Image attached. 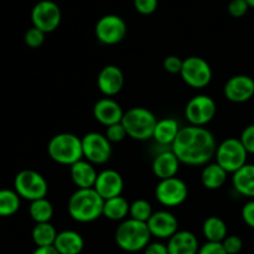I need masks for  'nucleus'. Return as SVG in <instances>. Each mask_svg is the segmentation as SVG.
Wrapping results in <instances>:
<instances>
[{"label":"nucleus","mask_w":254,"mask_h":254,"mask_svg":"<svg viewBox=\"0 0 254 254\" xmlns=\"http://www.w3.org/2000/svg\"><path fill=\"white\" fill-rule=\"evenodd\" d=\"M21 197L15 190L0 189V217H10L19 211Z\"/></svg>","instance_id":"c85d7f7f"},{"label":"nucleus","mask_w":254,"mask_h":254,"mask_svg":"<svg viewBox=\"0 0 254 254\" xmlns=\"http://www.w3.org/2000/svg\"><path fill=\"white\" fill-rule=\"evenodd\" d=\"M62 14L59 5L52 0H40L31 11L32 26L37 27L45 34L55 31L61 24Z\"/></svg>","instance_id":"f8f14e48"},{"label":"nucleus","mask_w":254,"mask_h":254,"mask_svg":"<svg viewBox=\"0 0 254 254\" xmlns=\"http://www.w3.org/2000/svg\"><path fill=\"white\" fill-rule=\"evenodd\" d=\"M29 213L32 221H35L36 223L50 222L51 218L54 217V206L46 197L40 198V200H35L30 203Z\"/></svg>","instance_id":"c756f323"},{"label":"nucleus","mask_w":254,"mask_h":254,"mask_svg":"<svg viewBox=\"0 0 254 254\" xmlns=\"http://www.w3.org/2000/svg\"><path fill=\"white\" fill-rule=\"evenodd\" d=\"M143 252L144 254H169L168 246L161 242H150Z\"/></svg>","instance_id":"a19ab883"},{"label":"nucleus","mask_w":254,"mask_h":254,"mask_svg":"<svg viewBox=\"0 0 254 254\" xmlns=\"http://www.w3.org/2000/svg\"><path fill=\"white\" fill-rule=\"evenodd\" d=\"M127 24L121 16L116 14H108L102 16L97 21L94 34L97 40L103 45H117L126 37Z\"/></svg>","instance_id":"ddd939ff"},{"label":"nucleus","mask_w":254,"mask_h":254,"mask_svg":"<svg viewBox=\"0 0 254 254\" xmlns=\"http://www.w3.org/2000/svg\"><path fill=\"white\" fill-rule=\"evenodd\" d=\"M241 143L243 144L248 154L254 155V123L246 127L241 133Z\"/></svg>","instance_id":"e433bc0d"},{"label":"nucleus","mask_w":254,"mask_h":254,"mask_svg":"<svg viewBox=\"0 0 254 254\" xmlns=\"http://www.w3.org/2000/svg\"><path fill=\"white\" fill-rule=\"evenodd\" d=\"M180 124L174 118L159 119L154 129L153 139L160 145H173L180 131Z\"/></svg>","instance_id":"b1692460"},{"label":"nucleus","mask_w":254,"mask_h":254,"mask_svg":"<svg viewBox=\"0 0 254 254\" xmlns=\"http://www.w3.org/2000/svg\"><path fill=\"white\" fill-rule=\"evenodd\" d=\"M189 196V188L184 180L170 178L159 180L155 188V197L160 205L165 207H178L183 205Z\"/></svg>","instance_id":"9d476101"},{"label":"nucleus","mask_w":254,"mask_h":254,"mask_svg":"<svg viewBox=\"0 0 254 254\" xmlns=\"http://www.w3.org/2000/svg\"><path fill=\"white\" fill-rule=\"evenodd\" d=\"M151 237L158 240H170L179 231V221L169 211H158L146 222Z\"/></svg>","instance_id":"2eb2a0df"},{"label":"nucleus","mask_w":254,"mask_h":254,"mask_svg":"<svg viewBox=\"0 0 254 254\" xmlns=\"http://www.w3.org/2000/svg\"><path fill=\"white\" fill-rule=\"evenodd\" d=\"M97 86L106 97L112 98L117 96L124 86L123 71L116 64H108L103 67L97 77Z\"/></svg>","instance_id":"f3484780"},{"label":"nucleus","mask_w":254,"mask_h":254,"mask_svg":"<svg viewBox=\"0 0 254 254\" xmlns=\"http://www.w3.org/2000/svg\"><path fill=\"white\" fill-rule=\"evenodd\" d=\"M130 211V203L123 196L104 200L103 216L111 221H124Z\"/></svg>","instance_id":"a878e982"},{"label":"nucleus","mask_w":254,"mask_h":254,"mask_svg":"<svg viewBox=\"0 0 254 254\" xmlns=\"http://www.w3.org/2000/svg\"><path fill=\"white\" fill-rule=\"evenodd\" d=\"M227 10L231 16L238 19V17H242L247 14V11L250 10V5L247 4L246 0H231Z\"/></svg>","instance_id":"f704fd0d"},{"label":"nucleus","mask_w":254,"mask_h":254,"mask_svg":"<svg viewBox=\"0 0 254 254\" xmlns=\"http://www.w3.org/2000/svg\"><path fill=\"white\" fill-rule=\"evenodd\" d=\"M124 180L118 171L113 169H106L98 173L94 190L101 195L103 200H109L112 197L121 196L123 192Z\"/></svg>","instance_id":"dca6fc26"},{"label":"nucleus","mask_w":254,"mask_h":254,"mask_svg":"<svg viewBox=\"0 0 254 254\" xmlns=\"http://www.w3.org/2000/svg\"><path fill=\"white\" fill-rule=\"evenodd\" d=\"M227 171L223 170L217 163H208L201 173V183L207 190H218L227 181Z\"/></svg>","instance_id":"393cba45"},{"label":"nucleus","mask_w":254,"mask_h":254,"mask_svg":"<svg viewBox=\"0 0 254 254\" xmlns=\"http://www.w3.org/2000/svg\"><path fill=\"white\" fill-rule=\"evenodd\" d=\"M104 135L107 136V139H108L111 143H121V141H123L124 139L128 136V134H127L126 128H124V126L121 122V123L107 127L106 134H104Z\"/></svg>","instance_id":"473e14b6"},{"label":"nucleus","mask_w":254,"mask_h":254,"mask_svg":"<svg viewBox=\"0 0 254 254\" xmlns=\"http://www.w3.org/2000/svg\"><path fill=\"white\" fill-rule=\"evenodd\" d=\"M247 1V4L250 5V7H253L254 9V0H246Z\"/></svg>","instance_id":"37998d69"},{"label":"nucleus","mask_w":254,"mask_h":254,"mask_svg":"<svg viewBox=\"0 0 254 254\" xmlns=\"http://www.w3.org/2000/svg\"><path fill=\"white\" fill-rule=\"evenodd\" d=\"M166 246L169 254H197L200 250L197 237L190 231H178Z\"/></svg>","instance_id":"aec40b11"},{"label":"nucleus","mask_w":254,"mask_h":254,"mask_svg":"<svg viewBox=\"0 0 254 254\" xmlns=\"http://www.w3.org/2000/svg\"><path fill=\"white\" fill-rule=\"evenodd\" d=\"M223 94L232 103H246L254 97V79L247 74H236L226 82Z\"/></svg>","instance_id":"4468645a"},{"label":"nucleus","mask_w":254,"mask_h":254,"mask_svg":"<svg viewBox=\"0 0 254 254\" xmlns=\"http://www.w3.org/2000/svg\"><path fill=\"white\" fill-rule=\"evenodd\" d=\"M180 160L178 156L173 153V150H166L163 153L158 154L154 158L153 165V173L159 180H165V179L175 178L180 169Z\"/></svg>","instance_id":"6ab92c4d"},{"label":"nucleus","mask_w":254,"mask_h":254,"mask_svg":"<svg viewBox=\"0 0 254 254\" xmlns=\"http://www.w3.org/2000/svg\"><path fill=\"white\" fill-rule=\"evenodd\" d=\"M153 213V207H151L150 202H148V201L144 200V198H138V200L133 201V202L130 203L129 216H130V218H133V220L146 223Z\"/></svg>","instance_id":"7c9ffc66"},{"label":"nucleus","mask_w":254,"mask_h":254,"mask_svg":"<svg viewBox=\"0 0 254 254\" xmlns=\"http://www.w3.org/2000/svg\"><path fill=\"white\" fill-rule=\"evenodd\" d=\"M221 243H222L223 248H225L227 254H238L243 248L242 238L236 235L227 236Z\"/></svg>","instance_id":"72a5a7b5"},{"label":"nucleus","mask_w":254,"mask_h":254,"mask_svg":"<svg viewBox=\"0 0 254 254\" xmlns=\"http://www.w3.org/2000/svg\"><path fill=\"white\" fill-rule=\"evenodd\" d=\"M54 247L60 254H81L84 248V241L76 231H61L57 233Z\"/></svg>","instance_id":"4be33fe9"},{"label":"nucleus","mask_w":254,"mask_h":254,"mask_svg":"<svg viewBox=\"0 0 254 254\" xmlns=\"http://www.w3.org/2000/svg\"><path fill=\"white\" fill-rule=\"evenodd\" d=\"M232 175L233 189L240 195L254 200V164L247 163Z\"/></svg>","instance_id":"5701e85b"},{"label":"nucleus","mask_w":254,"mask_h":254,"mask_svg":"<svg viewBox=\"0 0 254 254\" xmlns=\"http://www.w3.org/2000/svg\"><path fill=\"white\" fill-rule=\"evenodd\" d=\"M14 190L24 200L32 201L45 198L49 192L46 179L35 170H21L14 179Z\"/></svg>","instance_id":"0eeeda50"},{"label":"nucleus","mask_w":254,"mask_h":254,"mask_svg":"<svg viewBox=\"0 0 254 254\" xmlns=\"http://www.w3.org/2000/svg\"><path fill=\"white\" fill-rule=\"evenodd\" d=\"M31 254H60L56 251V248L54 246L51 247H36V250L34 251Z\"/></svg>","instance_id":"79ce46f5"},{"label":"nucleus","mask_w":254,"mask_h":254,"mask_svg":"<svg viewBox=\"0 0 254 254\" xmlns=\"http://www.w3.org/2000/svg\"><path fill=\"white\" fill-rule=\"evenodd\" d=\"M180 76L188 86L192 88H205L212 81V68L205 59L190 56L184 60Z\"/></svg>","instance_id":"6e6552de"},{"label":"nucleus","mask_w":254,"mask_h":254,"mask_svg":"<svg viewBox=\"0 0 254 254\" xmlns=\"http://www.w3.org/2000/svg\"><path fill=\"white\" fill-rule=\"evenodd\" d=\"M124 112L122 109L121 104L113 98H102L97 101L93 106V117L98 123L107 127L113 126V124L121 123L123 119Z\"/></svg>","instance_id":"a211bd4d"},{"label":"nucleus","mask_w":254,"mask_h":254,"mask_svg":"<svg viewBox=\"0 0 254 254\" xmlns=\"http://www.w3.org/2000/svg\"><path fill=\"white\" fill-rule=\"evenodd\" d=\"M134 7L141 15H151L156 11L159 0H133Z\"/></svg>","instance_id":"c9c22d12"},{"label":"nucleus","mask_w":254,"mask_h":254,"mask_svg":"<svg viewBox=\"0 0 254 254\" xmlns=\"http://www.w3.org/2000/svg\"><path fill=\"white\" fill-rule=\"evenodd\" d=\"M216 139L205 127L188 126L180 129L171 150L181 164L205 166L216 155Z\"/></svg>","instance_id":"f257e3e1"},{"label":"nucleus","mask_w":254,"mask_h":254,"mask_svg":"<svg viewBox=\"0 0 254 254\" xmlns=\"http://www.w3.org/2000/svg\"><path fill=\"white\" fill-rule=\"evenodd\" d=\"M217 104L212 97L207 94L193 96L185 107V117L190 126L205 127L215 118Z\"/></svg>","instance_id":"1a4fd4ad"},{"label":"nucleus","mask_w":254,"mask_h":254,"mask_svg":"<svg viewBox=\"0 0 254 254\" xmlns=\"http://www.w3.org/2000/svg\"><path fill=\"white\" fill-rule=\"evenodd\" d=\"M47 153L55 163L72 166L83 159L82 139L72 133L56 134L47 144Z\"/></svg>","instance_id":"20e7f679"},{"label":"nucleus","mask_w":254,"mask_h":254,"mask_svg":"<svg viewBox=\"0 0 254 254\" xmlns=\"http://www.w3.org/2000/svg\"><path fill=\"white\" fill-rule=\"evenodd\" d=\"M104 200L94 189H77L69 197L67 211L72 220L91 223L103 216Z\"/></svg>","instance_id":"f03ea898"},{"label":"nucleus","mask_w":254,"mask_h":254,"mask_svg":"<svg viewBox=\"0 0 254 254\" xmlns=\"http://www.w3.org/2000/svg\"><path fill=\"white\" fill-rule=\"evenodd\" d=\"M57 233L59 232L52 223H36L32 228L31 237L36 247H51L56 241Z\"/></svg>","instance_id":"cd10ccee"},{"label":"nucleus","mask_w":254,"mask_h":254,"mask_svg":"<svg viewBox=\"0 0 254 254\" xmlns=\"http://www.w3.org/2000/svg\"><path fill=\"white\" fill-rule=\"evenodd\" d=\"M158 118L151 111L144 107H133L124 113L122 124L126 128L129 138L138 141L153 138Z\"/></svg>","instance_id":"39448f33"},{"label":"nucleus","mask_w":254,"mask_h":254,"mask_svg":"<svg viewBox=\"0 0 254 254\" xmlns=\"http://www.w3.org/2000/svg\"><path fill=\"white\" fill-rule=\"evenodd\" d=\"M45 32L39 30L37 27L32 26L25 32L24 35V41L31 49H39L40 46H42V44L45 42Z\"/></svg>","instance_id":"2f4dec72"},{"label":"nucleus","mask_w":254,"mask_h":254,"mask_svg":"<svg viewBox=\"0 0 254 254\" xmlns=\"http://www.w3.org/2000/svg\"><path fill=\"white\" fill-rule=\"evenodd\" d=\"M203 237L207 242H218L221 243L227 237V225L225 221L217 216H211L206 218L202 225Z\"/></svg>","instance_id":"bb28decb"},{"label":"nucleus","mask_w":254,"mask_h":254,"mask_svg":"<svg viewBox=\"0 0 254 254\" xmlns=\"http://www.w3.org/2000/svg\"><path fill=\"white\" fill-rule=\"evenodd\" d=\"M82 139L83 158L91 164L103 165L112 156V143L104 134L89 131Z\"/></svg>","instance_id":"9b49d317"},{"label":"nucleus","mask_w":254,"mask_h":254,"mask_svg":"<svg viewBox=\"0 0 254 254\" xmlns=\"http://www.w3.org/2000/svg\"><path fill=\"white\" fill-rule=\"evenodd\" d=\"M248 153L237 138H227L216 149V163L228 174H235L247 164Z\"/></svg>","instance_id":"423d86ee"},{"label":"nucleus","mask_w":254,"mask_h":254,"mask_svg":"<svg viewBox=\"0 0 254 254\" xmlns=\"http://www.w3.org/2000/svg\"><path fill=\"white\" fill-rule=\"evenodd\" d=\"M197 254H227L223 248L222 243L218 242H206L201 246Z\"/></svg>","instance_id":"ea45409f"},{"label":"nucleus","mask_w":254,"mask_h":254,"mask_svg":"<svg viewBox=\"0 0 254 254\" xmlns=\"http://www.w3.org/2000/svg\"><path fill=\"white\" fill-rule=\"evenodd\" d=\"M69 174L72 181L78 189H93L98 176L93 164L83 159L69 166Z\"/></svg>","instance_id":"412c9836"},{"label":"nucleus","mask_w":254,"mask_h":254,"mask_svg":"<svg viewBox=\"0 0 254 254\" xmlns=\"http://www.w3.org/2000/svg\"><path fill=\"white\" fill-rule=\"evenodd\" d=\"M150 231L145 222H139L133 218L122 221L114 233V240L121 250L129 253L144 251L150 243Z\"/></svg>","instance_id":"7ed1b4c3"},{"label":"nucleus","mask_w":254,"mask_h":254,"mask_svg":"<svg viewBox=\"0 0 254 254\" xmlns=\"http://www.w3.org/2000/svg\"><path fill=\"white\" fill-rule=\"evenodd\" d=\"M184 60H181L179 56H175V55H170V56H166L164 59L163 67L166 72L171 74H180L181 68H183Z\"/></svg>","instance_id":"4c0bfd02"},{"label":"nucleus","mask_w":254,"mask_h":254,"mask_svg":"<svg viewBox=\"0 0 254 254\" xmlns=\"http://www.w3.org/2000/svg\"><path fill=\"white\" fill-rule=\"evenodd\" d=\"M242 220L248 227L254 230V200H250L243 205L242 211H241Z\"/></svg>","instance_id":"58836bf2"}]
</instances>
